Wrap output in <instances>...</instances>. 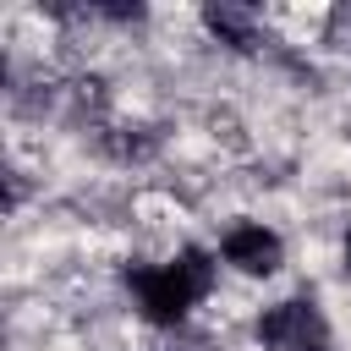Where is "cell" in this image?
Returning <instances> with one entry per match:
<instances>
[{
  "label": "cell",
  "instance_id": "obj_1",
  "mask_svg": "<svg viewBox=\"0 0 351 351\" xmlns=\"http://www.w3.org/2000/svg\"><path fill=\"white\" fill-rule=\"evenodd\" d=\"M208 291H214V258L197 247L176 252L170 263L132 269V296H137V313L148 324H181Z\"/></svg>",
  "mask_w": 351,
  "mask_h": 351
},
{
  "label": "cell",
  "instance_id": "obj_2",
  "mask_svg": "<svg viewBox=\"0 0 351 351\" xmlns=\"http://www.w3.org/2000/svg\"><path fill=\"white\" fill-rule=\"evenodd\" d=\"M258 340L269 351H324V318H318V307L307 296H291V302L263 307Z\"/></svg>",
  "mask_w": 351,
  "mask_h": 351
},
{
  "label": "cell",
  "instance_id": "obj_3",
  "mask_svg": "<svg viewBox=\"0 0 351 351\" xmlns=\"http://www.w3.org/2000/svg\"><path fill=\"white\" fill-rule=\"evenodd\" d=\"M219 258L236 269V274H252V280H269L280 263H285V241L269 230V225H230L225 241H219Z\"/></svg>",
  "mask_w": 351,
  "mask_h": 351
},
{
  "label": "cell",
  "instance_id": "obj_4",
  "mask_svg": "<svg viewBox=\"0 0 351 351\" xmlns=\"http://www.w3.org/2000/svg\"><path fill=\"white\" fill-rule=\"evenodd\" d=\"M203 22H208L230 49H258V16H252V11H241V5H208Z\"/></svg>",
  "mask_w": 351,
  "mask_h": 351
},
{
  "label": "cell",
  "instance_id": "obj_5",
  "mask_svg": "<svg viewBox=\"0 0 351 351\" xmlns=\"http://www.w3.org/2000/svg\"><path fill=\"white\" fill-rule=\"evenodd\" d=\"M346 269H351V230H346Z\"/></svg>",
  "mask_w": 351,
  "mask_h": 351
}]
</instances>
